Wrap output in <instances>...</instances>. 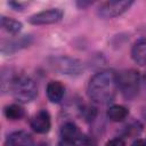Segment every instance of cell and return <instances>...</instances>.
Returning <instances> with one entry per match:
<instances>
[{"label": "cell", "instance_id": "17", "mask_svg": "<svg viewBox=\"0 0 146 146\" xmlns=\"http://www.w3.org/2000/svg\"><path fill=\"white\" fill-rule=\"evenodd\" d=\"M105 146H125V141L120 137H115L113 139H110Z\"/></svg>", "mask_w": 146, "mask_h": 146}, {"label": "cell", "instance_id": "1", "mask_svg": "<svg viewBox=\"0 0 146 146\" xmlns=\"http://www.w3.org/2000/svg\"><path fill=\"white\" fill-rule=\"evenodd\" d=\"M117 90V74L112 70H103L95 73L88 83V95L97 104L110 103Z\"/></svg>", "mask_w": 146, "mask_h": 146}, {"label": "cell", "instance_id": "9", "mask_svg": "<svg viewBox=\"0 0 146 146\" xmlns=\"http://www.w3.org/2000/svg\"><path fill=\"white\" fill-rule=\"evenodd\" d=\"M46 94H47V97L48 99L51 102V103H59L63 97H64V94H65V87L64 84L60 82V81H50L48 84H47V88H46Z\"/></svg>", "mask_w": 146, "mask_h": 146}, {"label": "cell", "instance_id": "13", "mask_svg": "<svg viewBox=\"0 0 146 146\" xmlns=\"http://www.w3.org/2000/svg\"><path fill=\"white\" fill-rule=\"evenodd\" d=\"M0 25L2 27L3 31H6L7 33L9 34H17L21 32L23 25L21 22H18L17 19L15 18H11V17H7V16H1L0 18Z\"/></svg>", "mask_w": 146, "mask_h": 146}, {"label": "cell", "instance_id": "15", "mask_svg": "<svg viewBox=\"0 0 146 146\" xmlns=\"http://www.w3.org/2000/svg\"><path fill=\"white\" fill-rule=\"evenodd\" d=\"M16 78H17V75L11 70L2 68V71H1V90L3 92H6L7 90H10Z\"/></svg>", "mask_w": 146, "mask_h": 146}, {"label": "cell", "instance_id": "18", "mask_svg": "<svg viewBox=\"0 0 146 146\" xmlns=\"http://www.w3.org/2000/svg\"><path fill=\"white\" fill-rule=\"evenodd\" d=\"M131 146H146V140H144V139H136L132 144H131Z\"/></svg>", "mask_w": 146, "mask_h": 146}, {"label": "cell", "instance_id": "19", "mask_svg": "<svg viewBox=\"0 0 146 146\" xmlns=\"http://www.w3.org/2000/svg\"><path fill=\"white\" fill-rule=\"evenodd\" d=\"M57 146H78L76 143H71V141H65V140H60L58 143Z\"/></svg>", "mask_w": 146, "mask_h": 146}, {"label": "cell", "instance_id": "11", "mask_svg": "<svg viewBox=\"0 0 146 146\" xmlns=\"http://www.w3.org/2000/svg\"><path fill=\"white\" fill-rule=\"evenodd\" d=\"M131 57L138 65L146 66V38H143L133 43L131 49Z\"/></svg>", "mask_w": 146, "mask_h": 146}, {"label": "cell", "instance_id": "10", "mask_svg": "<svg viewBox=\"0 0 146 146\" xmlns=\"http://www.w3.org/2000/svg\"><path fill=\"white\" fill-rule=\"evenodd\" d=\"M81 135L82 133L80 132L79 127L74 122L67 121L60 128V137H62V140L71 141V143H76L79 140V138L81 137Z\"/></svg>", "mask_w": 146, "mask_h": 146}, {"label": "cell", "instance_id": "4", "mask_svg": "<svg viewBox=\"0 0 146 146\" xmlns=\"http://www.w3.org/2000/svg\"><path fill=\"white\" fill-rule=\"evenodd\" d=\"M50 65L52 68L62 74L66 75H79L83 71V64L76 58H72L68 56H58L54 57L50 60Z\"/></svg>", "mask_w": 146, "mask_h": 146}, {"label": "cell", "instance_id": "16", "mask_svg": "<svg viewBox=\"0 0 146 146\" xmlns=\"http://www.w3.org/2000/svg\"><path fill=\"white\" fill-rule=\"evenodd\" d=\"M76 145L78 146H97L95 139L87 135H81V137L76 141Z\"/></svg>", "mask_w": 146, "mask_h": 146}, {"label": "cell", "instance_id": "5", "mask_svg": "<svg viewBox=\"0 0 146 146\" xmlns=\"http://www.w3.org/2000/svg\"><path fill=\"white\" fill-rule=\"evenodd\" d=\"M133 2L131 0H112L103 2L98 8V15L105 19L114 18L125 13Z\"/></svg>", "mask_w": 146, "mask_h": 146}, {"label": "cell", "instance_id": "12", "mask_svg": "<svg viewBox=\"0 0 146 146\" xmlns=\"http://www.w3.org/2000/svg\"><path fill=\"white\" fill-rule=\"evenodd\" d=\"M107 117L113 121V122H122L124 121L128 115H129V111L127 107L122 106V105H111L107 110V113H106Z\"/></svg>", "mask_w": 146, "mask_h": 146}, {"label": "cell", "instance_id": "8", "mask_svg": "<svg viewBox=\"0 0 146 146\" xmlns=\"http://www.w3.org/2000/svg\"><path fill=\"white\" fill-rule=\"evenodd\" d=\"M5 146H34V140L27 131L17 130L8 135Z\"/></svg>", "mask_w": 146, "mask_h": 146}, {"label": "cell", "instance_id": "7", "mask_svg": "<svg viewBox=\"0 0 146 146\" xmlns=\"http://www.w3.org/2000/svg\"><path fill=\"white\" fill-rule=\"evenodd\" d=\"M30 125L36 133H47L51 127L50 115L46 110L39 111L30 121Z\"/></svg>", "mask_w": 146, "mask_h": 146}, {"label": "cell", "instance_id": "3", "mask_svg": "<svg viewBox=\"0 0 146 146\" xmlns=\"http://www.w3.org/2000/svg\"><path fill=\"white\" fill-rule=\"evenodd\" d=\"M140 75L136 70H125L117 74V87L127 99H132L138 95Z\"/></svg>", "mask_w": 146, "mask_h": 146}, {"label": "cell", "instance_id": "6", "mask_svg": "<svg viewBox=\"0 0 146 146\" xmlns=\"http://www.w3.org/2000/svg\"><path fill=\"white\" fill-rule=\"evenodd\" d=\"M63 18V11L59 8H50L39 11L29 18V23L32 25H49L59 22Z\"/></svg>", "mask_w": 146, "mask_h": 146}, {"label": "cell", "instance_id": "2", "mask_svg": "<svg viewBox=\"0 0 146 146\" xmlns=\"http://www.w3.org/2000/svg\"><path fill=\"white\" fill-rule=\"evenodd\" d=\"M10 91L15 100L21 104H27L36 97L38 86L32 78L26 75H17Z\"/></svg>", "mask_w": 146, "mask_h": 146}, {"label": "cell", "instance_id": "14", "mask_svg": "<svg viewBox=\"0 0 146 146\" xmlns=\"http://www.w3.org/2000/svg\"><path fill=\"white\" fill-rule=\"evenodd\" d=\"M3 113H5V116L11 121L21 120L25 115L24 108L18 104H10V105L6 106L3 110Z\"/></svg>", "mask_w": 146, "mask_h": 146}, {"label": "cell", "instance_id": "20", "mask_svg": "<svg viewBox=\"0 0 146 146\" xmlns=\"http://www.w3.org/2000/svg\"><path fill=\"white\" fill-rule=\"evenodd\" d=\"M145 82H146V74H145Z\"/></svg>", "mask_w": 146, "mask_h": 146}]
</instances>
